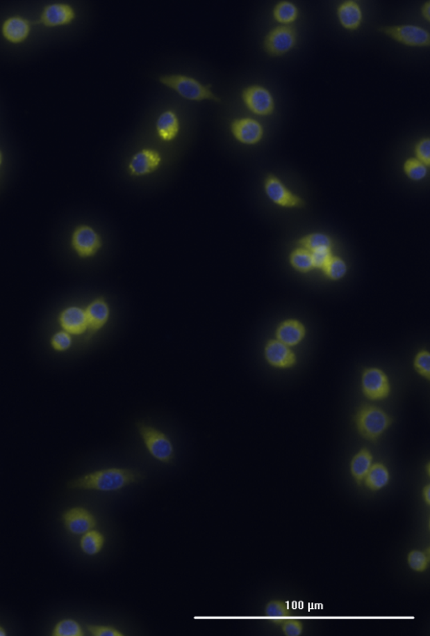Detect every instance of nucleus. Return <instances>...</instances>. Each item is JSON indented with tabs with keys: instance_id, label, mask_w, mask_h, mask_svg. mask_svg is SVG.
I'll return each mask as SVG.
<instances>
[{
	"instance_id": "1",
	"label": "nucleus",
	"mask_w": 430,
	"mask_h": 636,
	"mask_svg": "<svg viewBox=\"0 0 430 636\" xmlns=\"http://www.w3.org/2000/svg\"><path fill=\"white\" fill-rule=\"evenodd\" d=\"M142 476L135 470L106 468L83 475L68 483V488L79 490L115 492L142 480Z\"/></svg>"
},
{
	"instance_id": "2",
	"label": "nucleus",
	"mask_w": 430,
	"mask_h": 636,
	"mask_svg": "<svg viewBox=\"0 0 430 636\" xmlns=\"http://www.w3.org/2000/svg\"><path fill=\"white\" fill-rule=\"evenodd\" d=\"M357 432L365 440L377 441L392 424V418L379 406L364 404L357 409L355 418Z\"/></svg>"
},
{
	"instance_id": "3",
	"label": "nucleus",
	"mask_w": 430,
	"mask_h": 636,
	"mask_svg": "<svg viewBox=\"0 0 430 636\" xmlns=\"http://www.w3.org/2000/svg\"><path fill=\"white\" fill-rule=\"evenodd\" d=\"M160 84L174 90L181 97L190 102H204V100H219L215 93L208 86L199 81L198 79L183 74H167L160 76Z\"/></svg>"
},
{
	"instance_id": "4",
	"label": "nucleus",
	"mask_w": 430,
	"mask_h": 636,
	"mask_svg": "<svg viewBox=\"0 0 430 636\" xmlns=\"http://www.w3.org/2000/svg\"><path fill=\"white\" fill-rule=\"evenodd\" d=\"M136 429L147 452L156 461L170 464L174 460V446L166 434L144 422H136Z\"/></svg>"
},
{
	"instance_id": "5",
	"label": "nucleus",
	"mask_w": 430,
	"mask_h": 636,
	"mask_svg": "<svg viewBox=\"0 0 430 636\" xmlns=\"http://www.w3.org/2000/svg\"><path fill=\"white\" fill-rule=\"evenodd\" d=\"M361 385L363 395L371 401L386 400L391 395V382L387 373L380 368H365L361 374Z\"/></svg>"
},
{
	"instance_id": "6",
	"label": "nucleus",
	"mask_w": 430,
	"mask_h": 636,
	"mask_svg": "<svg viewBox=\"0 0 430 636\" xmlns=\"http://www.w3.org/2000/svg\"><path fill=\"white\" fill-rule=\"evenodd\" d=\"M102 245L101 236L88 225H78L72 233L71 247L81 259L94 257Z\"/></svg>"
},
{
	"instance_id": "7",
	"label": "nucleus",
	"mask_w": 430,
	"mask_h": 636,
	"mask_svg": "<svg viewBox=\"0 0 430 636\" xmlns=\"http://www.w3.org/2000/svg\"><path fill=\"white\" fill-rule=\"evenodd\" d=\"M297 31L292 26H280L268 32L264 49L271 57H280L290 51L297 44Z\"/></svg>"
},
{
	"instance_id": "8",
	"label": "nucleus",
	"mask_w": 430,
	"mask_h": 636,
	"mask_svg": "<svg viewBox=\"0 0 430 636\" xmlns=\"http://www.w3.org/2000/svg\"><path fill=\"white\" fill-rule=\"evenodd\" d=\"M385 35L403 45L425 47L430 45V34L423 27L415 25H400L381 28Z\"/></svg>"
},
{
	"instance_id": "9",
	"label": "nucleus",
	"mask_w": 430,
	"mask_h": 636,
	"mask_svg": "<svg viewBox=\"0 0 430 636\" xmlns=\"http://www.w3.org/2000/svg\"><path fill=\"white\" fill-rule=\"evenodd\" d=\"M241 98L248 110L256 116H271L275 111L274 98L263 86L255 84L244 88Z\"/></svg>"
},
{
	"instance_id": "10",
	"label": "nucleus",
	"mask_w": 430,
	"mask_h": 636,
	"mask_svg": "<svg viewBox=\"0 0 430 636\" xmlns=\"http://www.w3.org/2000/svg\"><path fill=\"white\" fill-rule=\"evenodd\" d=\"M265 192L273 203L285 208L302 207L304 201L292 193L276 176L269 175L264 181Z\"/></svg>"
},
{
	"instance_id": "11",
	"label": "nucleus",
	"mask_w": 430,
	"mask_h": 636,
	"mask_svg": "<svg viewBox=\"0 0 430 636\" xmlns=\"http://www.w3.org/2000/svg\"><path fill=\"white\" fill-rule=\"evenodd\" d=\"M162 162V155L156 149L142 148L131 157L128 172L133 177L147 176L158 170Z\"/></svg>"
},
{
	"instance_id": "12",
	"label": "nucleus",
	"mask_w": 430,
	"mask_h": 636,
	"mask_svg": "<svg viewBox=\"0 0 430 636\" xmlns=\"http://www.w3.org/2000/svg\"><path fill=\"white\" fill-rule=\"evenodd\" d=\"M265 360L272 367L288 369L297 365V354L292 348L277 340H269L264 348Z\"/></svg>"
},
{
	"instance_id": "13",
	"label": "nucleus",
	"mask_w": 430,
	"mask_h": 636,
	"mask_svg": "<svg viewBox=\"0 0 430 636\" xmlns=\"http://www.w3.org/2000/svg\"><path fill=\"white\" fill-rule=\"evenodd\" d=\"M234 138L245 145L259 143L264 136V128L258 120L251 118H236L231 124Z\"/></svg>"
},
{
	"instance_id": "14",
	"label": "nucleus",
	"mask_w": 430,
	"mask_h": 636,
	"mask_svg": "<svg viewBox=\"0 0 430 636\" xmlns=\"http://www.w3.org/2000/svg\"><path fill=\"white\" fill-rule=\"evenodd\" d=\"M63 521L68 532L76 535L84 534L97 525L94 515L83 507L67 510L63 514Z\"/></svg>"
},
{
	"instance_id": "15",
	"label": "nucleus",
	"mask_w": 430,
	"mask_h": 636,
	"mask_svg": "<svg viewBox=\"0 0 430 636\" xmlns=\"http://www.w3.org/2000/svg\"><path fill=\"white\" fill-rule=\"evenodd\" d=\"M58 324L63 331L71 335L81 336L88 332L85 310L78 305H70L59 313Z\"/></svg>"
},
{
	"instance_id": "16",
	"label": "nucleus",
	"mask_w": 430,
	"mask_h": 636,
	"mask_svg": "<svg viewBox=\"0 0 430 636\" xmlns=\"http://www.w3.org/2000/svg\"><path fill=\"white\" fill-rule=\"evenodd\" d=\"M88 332L90 336L99 333L108 324L110 317V308L104 297H97L88 304L85 309Z\"/></svg>"
},
{
	"instance_id": "17",
	"label": "nucleus",
	"mask_w": 430,
	"mask_h": 636,
	"mask_svg": "<svg viewBox=\"0 0 430 636\" xmlns=\"http://www.w3.org/2000/svg\"><path fill=\"white\" fill-rule=\"evenodd\" d=\"M276 340L293 348L299 345L306 336V328L302 321L295 318H288L281 323L276 329Z\"/></svg>"
},
{
	"instance_id": "18",
	"label": "nucleus",
	"mask_w": 430,
	"mask_h": 636,
	"mask_svg": "<svg viewBox=\"0 0 430 636\" xmlns=\"http://www.w3.org/2000/svg\"><path fill=\"white\" fill-rule=\"evenodd\" d=\"M75 16L74 10L67 3H52L44 9L41 22L49 27L65 26L74 21Z\"/></svg>"
},
{
	"instance_id": "19",
	"label": "nucleus",
	"mask_w": 430,
	"mask_h": 636,
	"mask_svg": "<svg viewBox=\"0 0 430 636\" xmlns=\"http://www.w3.org/2000/svg\"><path fill=\"white\" fill-rule=\"evenodd\" d=\"M156 132L158 138L165 143L172 142L178 138L180 120L174 111H165L158 116L156 122Z\"/></svg>"
},
{
	"instance_id": "20",
	"label": "nucleus",
	"mask_w": 430,
	"mask_h": 636,
	"mask_svg": "<svg viewBox=\"0 0 430 636\" xmlns=\"http://www.w3.org/2000/svg\"><path fill=\"white\" fill-rule=\"evenodd\" d=\"M337 17L345 29L356 31L363 23V10L358 3L349 0L340 3L337 9Z\"/></svg>"
},
{
	"instance_id": "21",
	"label": "nucleus",
	"mask_w": 430,
	"mask_h": 636,
	"mask_svg": "<svg viewBox=\"0 0 430 636\" xmlns=\"http://www.w3.org/2000/svg\"><path fill=\"white\" fill-rule=\"evenodd\" d=\"M30 23L21 16H13L7 19L2 26V33L7 41L19 43L25 41L29 35Z\"/></svg>"
},
{
	"instance_id": "22",
	"label": "nucleus",
	"mask_w": 430,
	"mask_h": 636,
	"mask_svg": "<svg viewBox=\"0 0 430 636\" xmlns=\"http://www.w3.org/2000/svg\"><path fill=\"white\" fill-rule=\"evenodd\" d=\"M372 461V454L367 448L361 449L352 458L349 469L357 484L361 485L363 482L365 475L371 468Z\"/></svg>"
},
{
	"instance_id": "23",
	"label": "nucleus",
	"mask_w": 430,
	"mask_h": 636,
	"mask_svg": "<svg viewBox=\"0 0 430 636\" xmlns=\"http://www.w3.org/2000/svg\"><path fill=\"white\" fill-rule=\"evenodd\" d=\"M390 481V473L388 467L383 463L372 464L364 478L365 486L372 492H377L385 488Z\"/></svg>"
},
{
	"instance_id": "24",
	"label": "nucleus",
	"mask_w": 430,
	"mask_h": 636,
	"mask_svg": "<svg viewBox=\"0 0 430 636\" xmlns=\"http://www.w3.org/2000/svg\"><path fill=\"white\" fill-rule=\"evenodd\" d=\"M106 544V537L97 530H92L83 534L80 541V547L83 553L95 555L101 551Z\"/></svg>"
},
{
	"instance_id": "25",
	"label": "nucleus",
	"mask_w": 430,
	"mask_h": 636,
	"mask_svg": "<svg viewBox=\"0 0 430 636\" xmlns=\"http://www.w3.org/2000/svg\"><path fill=\"white\" fill-rule=\"evenodd\" d=\"M299 11L295 3L288 1L277 3L273 10V17L275 21L283 24V26H290L297 21Z\"/></svg>"
},
{
	"instance_id": "26",
	"label": "nucleus",
	"mask_w": 430,
	"mask_h": 636,
	"mask_svg": "<svg viewBox=\"0 0 430 636\" xmlns=\"http://www.w3.org/2000/svg\"><path fill=\"white\" fill-rule=\"evenodd\" d=\"M265 614L276 625H282L284 621L291 618L292 611L289 609L287 603L282 601H272L267 603Z\"/></svg>"
},
{
	"instance_id": "27",
	"label": "nucleus",
	"mask_w": 430,
	"mask_h": 636,
	"mask_svg": "<svg viewBox=\"0 0 430 636\" xmlns=\"http://www.w3.org/2000/svg\"><path fill=\"white\" fill-rule=\"evenodd\" d=\"M300 248L307 249L312 253L322 248H332L333 244L331 237L324 233L315 232L302 237L299 241Z\"/></svg>"
},
{
	"instance_id": "28",
	"label": "nucleus",
	"mask_w": 430,
	"mask_h": 636,
	"mask_svg": "<svg viewBox=\"0 0 430 636\" xmlns=\"http://www.w3.org/2000/svg\"><path fill=\"white\" fill-rule=\"evenodd\" d=\"M289 260H290L292 267L301 273H308L315 269L313 265L311 253L303 248L299 247L295 249L291 253Z\"/></svg>"
},
{
	"instance_id": "29",
	"label": "nucleus",
	"mask_w": 430,
	"mask_h": 636,
	"mask_svg": "<svg viewBox=\"0 0 430 636\" xmlns=\"http://www.w3.org/2000/svg\"><path fill=\"white\" fill-rule=\"evenodd\" d=\"M324 275L331 280L342 279L347 272V265L340 257L331 256L322 269Z\"/></svg>"
},
{
	"instance_id": "30",
	"label": "nucleus",
	"mask_w": 430,
	"mask_h": 636,
	"mask_svg": "<svg viewBox=\"0 0 430 636\" xmlns=\"http://www.w3.org/2000/svg\"><path fill=\"white\" fill-rule=\"evenodd\" d=\"M53 636H83L84 631L81 626L74 619H66L57 623L52 631Z\"/></svg>"
},
{
	"instance_id": "31",
	"label": "nucleus",
	"mask_w": 430,
	"mask_h": 636,
	"mask_svg": "<svg viewBox=\"0 0 430 636\" xmlns=\"http://www.w3.org/2000/svg\"><path fill=\"white\" fill-rule=\"evenodd\" d=\"M404 171L410 180L419 181L425 178L428 167L416 158H410L404 164Z\"/></svg>"
},
{
	"instance_id": "32",
	"label": "nucleus",
	"mask_w": 430,
	"mask_h": 636,
	"mask_svg": "<svg viewBox=\"0 0 430 636\" xmlns=\"http://www.w3.org/2000/svg\"><path fill=\"white\" fill-rule=\"evenodd\" d=\"M413 368L421 377L430 379V354L428 350H420L413 360Z\"/></svg>"
},
{
	"instance_id": "33",
	"label": "nucleus",
	"mask_w": 430,
	"mask_h": 636,
	"mask_svg": "<svg viewBox=\"0 0 430 636\" xmlns=\"http://www.w3.org/2000/svg\"><path fill=\"white\" fill-rule=\"evenodd\" d=\"M72 342L71 334L61 330L51 336L50 345L56 352L63 353L72 348Z\"/></svg>"
},
{
	"instance_id": "34",
	"label": "nucleus",
	"mask_w": 430,
	"mask_h": 636,
	"mask_svg": "<svg viewBox=\"0 0 430 636\" xmlns=\"http://www.w3.org/2000/svg\"><path fill=\"white\" fill-rule=\"evenodd\" d=\"M429 562V555L420 550H412L408 555V564L417 573H424L427 570Z\"/></svg>"
},
{
	"instance_id": "35",
	"label": "nucleus",
	"mask_w": 430,
	"mask_h": 636,
	"mask_svg": "<svg viewBox=\"0 0 430 636\" xmlns=\"http://www.w3.org/2000/svg\"><path fill=\"white\" fill-rule=\"evenodd\" d=\"M416 159L423 163L426 166L430 165V140L429 138L421 139L417 143L415 149Z\"/></svg>"
},
{
	"instance_id": "36",
	"label": "nucleus",
	"mask_w": 430,
	"mask_h": 636,
	"mask_svg": "<svg viewBox=\"0 0 430 636\" xmlns=\"http://www.w3.org/2000/svg\"><path fill=\"white\" fill-rule=\"evenodd\" d=\"M313 268L322 269L332 256L331 248H322L311 253Z\"/></svg>"
},
{
	"instance_id": "37",
	"label": "nucleus",
	"mask_w": 430,
	"mask_h": 636,
	"mask_svg": "<svg viewBox=\"0 0 430 636\" xmlns=\"http://www.w3.org/2000/svg\"><path fill=\"white\" fill-rule=\"evenodd\" d=\"M282 630L285 635L299 636L302 634L304 626L299 619L288 618L282 623Z\"/></svg>"
},
{
	"instance_id": "38",
	"label": "nucleus",
	"mask_w": 430,
	"mask_h": 636,
	"mask_svg": "<svg viewBox=\"0 0 430 636\" xmlns=\"http://www.w3.org/2000/svg\"><path fill=\"white\" fill-rule=\"evenodd\" d=\"M87 630L94 636H123L122 631L113 626H87Z\"/></svg>"
},
{
	"instance_id": "39",
	"label": "nucleus",
	"mask_w": 430,
	"mask_h": 636,
	"mask_svg": "<svg viewBox=\"0 0 430 636\" xmlns=\"http://www.w3.org/2000/svg\"><path fill=\"white\" fill-rule=\"evenodd\" d=\"M421 12H422V15H423V17L426 19V21L429 22V21H430V3L429 2H426L425 3H424V6H422Z\"/></svg>"
},
{
	"instance_id": "40",
	"label": "nucleus",
	"mask_w": 430,
	"mask_h": 636,
	"mask_svg": "<svg viewBox=\"0 0 430 636\" xmlns=\"http://www.w3.org/2000/svg\"><path fill=\"white\" fill-rule=\"evenodd\" d=\"M423 498L427 506L430 505V486L427 485L423 489Z\"/></svg>"
},
{
	"instance_id": "41",
	"label": "nucleus",
	"mask_w": 430,
	"mask_h": 636,
	"mask_svg": "<svg viewBox=\"0 0 430 636\" xmlns=\"http://www.w3.org/2000/svg\"><path fill=\"white\" fill-rule=\"evenodd\" d=\"M7 632L3 626H0V636H6Z\"/></svg>"
},
{
	"instance_id": "42",
	"label": "nucleus",
	"mask_w": 430,
	"mask_h": 636,
	"mask_svg": "<svg viewBox=\"0 0 430 636\" xmlns=\"http://www.w3.org/2000/svg\"><path fill=\"white\" fill-rule=\"evenodd\" d=\"M1 164H2V154H1V152H0V165H1Z\"/></svg>"
}]
</instances>
